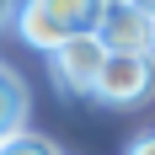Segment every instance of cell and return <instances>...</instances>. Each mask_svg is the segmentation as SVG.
Masks as SVG:
<instances>
[{
    "label": "cell",
    "instance_id": "1",
    "mask_svg": "<svg viewBox=\"0 0 155 155\" xmlns=\"http://www.w3.org/2000/svg\"><path fill=\"white\" fill-rule=\"evenodd\" d=\"M150 91H155V54H107L91 96L102 107H139Z\"/></svg>",
    "mask_w": 155,
    "mask_h": 155
},
{
    "label": "cell",
    "instance_id": "2",
    "mask_svg": "<svg viewBox=\"0 0 155 155\" xmlns=\"http://www.w3.org/2000/svg\"><path fill=\"white\" fill-rule=\"evenodd\" d=\"M48 64H54V86L70 96H91L96 80H102V64H107V43L91 32H75L70 43L59 48V54H48Z\"/></svg>",
    "mask_w": 155,
    "mask_h": 155
},
{
    "label": "cell",
    "instance_id": "3",
    "mask_svg": "<svg viewBox=\"0 0 155 155\" xmlns=\"http://www.w3.org/2000/svg\"><path fill=\"white\" fill-rule=\"evenodd\" d=\"M96 38L107 43V54H155L150 16H144L139 5H128V0L102 5V16H96Z\"/></svg>",
    "mask_w": 155,
    "mask_h": 155
},
{
    "label": "cell",
    "instance_id": "4",
    "mask_svg": "<svg viewBox=\"0 0 155 155\" xmlns=\"http://www.w3.org/2000/svg\"><path fill=\"white\" fill-rule=\"evenodd\" d=\"M16 32H21V43H27V48H38V54H59V48L70 43V38H75V32L64 27V21H59L54 11H43L38 0L16 5Z\"/></svg>",
    "mask_w": 155,
    "mask_h": 155
},
{
    "label": "cell",
    "instance_id": "5",
    "mask_svg": "<svg viewBox=\"0 0 155 155\" xmlns=\"http://www.w3.org/2000/svg\"><path fill=\"white\" fill-rule=\"evenodd\" d=\"M16 128H27V86L0 64V139H11Z\"/></svg>",
    "mask_w": 155,
    "mask_h": 155
},
{
    "label": "cell",
    "instance_id": "6",
    "mask_svg": "<svg viewBox=\"0 0 155 155\" xmlns=\"http://www.w3.org/2000/svg\"><path fill=\"white\" fill-rule=\"evenodd\" d=\"M43 11H54L70 32H91L96 16H102V0H38Z\"/></svg>",
    "mask_w": 155,
    "mask_h": 155
},
{
    "label": "cell",
    "instance_id": "7",
    "mask_svg": "<svg viewBox=\"0 0 155 155\" xmlns=\"http://www.w3.org/2000/svg\"><path fill=\"white\" fill-rule=\"evenodd\" d=\"M0 155H59V150H54V139H43V134L16 128L11 139H0Z\"/></svg>",
    "mask_w": 155,
    "mask_h": 155
},
{
    "label": "cell",
    "instance_id": "8",
    "mask_svg": "<svg viewBox=\"0 0 155 155\" xmlns=\"http://www.w3.org/2000/svg\"><path fill=\"white\" fill-rule=\"evenodd\" d=\"M128 155H155V134H144V139H134V150Z\"/></svg>",
    "mask_w": 155,
    "mask_h": 155
},
{
    "label": "cell",
    "instance_id": "9",
    "mask_svg": "<svg viewBox=\"0 0 155 155\" xmlns=\"http://www.w3.org/2000/svg\"><path fill=\"white\" fill-rule=\"evenodd\" d=\"M5 21H16V0H0V27Z\"/></svg>",
    "mask_w": 155,
    "mask_h": 155
},
{
    "label": "cell",
    "instance_id": "10",
    "mask_svg": "<svg viewBox=\"0 0 155 155\" xmlns=\"http://www.w3.org/2000/svg\"><path fill=\"white\" fill-rule=\"evenodd\" d=\"M128 5H139L144 16H155V0H128Z\"/></svg>",
    "mask_w": 155,
    "mask_h": 155
},
{
    "label": "cell",
    "instance_id": "11",
    "mask_svg": "<svg viewBox=\"0 0 155 155\" xmlns=\"http://www.w3.org/2000/svg\"><path fill=\"white\" fill-rule=\"evenodd\" d=\"M150 38H155V16H150Z\"/></svg>",
    "mask_w": 155,
    "mask_h": 155
},
{
    "label": "cell",
    "instance_id": "12",
    "mask_svg": "<svg viewBox=\"0 0 155 155\" xmlns=\"http://www.w3.org/2000/svg\"><path fill=\"white\" fill-rule=\"evenodd\" d=\"M102 5H118V0H102Z\"/></svg>",
    "mask_w": 155,
    "mask_h": 155
}]
</instances>
